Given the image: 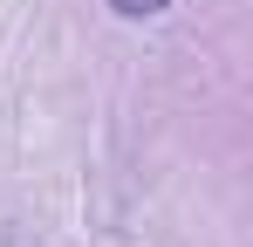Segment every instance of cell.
<instances>
[{
    "label": "cell",
    "instance_id": "1",
    "mask_svg": "<svg viewBox=\"0 0 253 247\" xmlns=\"http://www.w3.org/2000/svg\"><path fill=\"white\" fill-rule=\"evenodd\" d=\"M110 7H117V14H130V21H144V14H158L165 0H110Z\"/></svg>",
    "mask_w": 253,
    "mask_h": 247
}]
</instances>
